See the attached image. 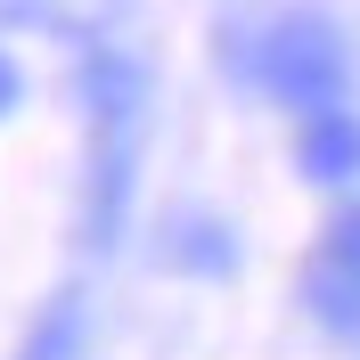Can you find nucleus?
I'll return each instance as SVG.
<instances>
[{
    "label": "nucleus",
    "instance_id": "obj_1",
    "mask_svg": "<svg viewBox=\"0 0 360 360\" xmlns=\"http://www.w3.org/2000/svg\"><path fill=\"white\" fill-rule=\"evenodd\" d=\"M254 74L270 82V98H287V107H303V115H328L344 98V49H336V33L311 25V17L278 25L262 41V58H254Z\"/></svg>",
    "mask_w": 360,
    "mask_h": 360
},
{
    "label": "nucleus",
    "instance_id": "obj_2",
    "mask_svg": "<svg viewBox=\"0 0 360 360\" xmlns=\"http://www.w3.org/2000/svg\"><path fill=\"white\" fill-rule=\"evenodd\" d=\"M303 172L311 180H352L360 172V123L352 115H311V123H303Z\"/></svg>",
    "mask_w": 360,
    "mask_h": 360
},
{
    "label": "nucleus",
    "instance_id": "obj_3",
    "mask_svg": "<svg viewBox=\"0 0 360 360\" xmlns=\"http://www.w3.org/2000/svg\"><path fill=\"white\" fill-rule=\"evenodd\" d=\"M311 311L328 319V328H344V336L360 328V270H352V262H336V254H328V262L311 270Z\"/></svg>",
    "mask_w": 360,
    "mask_h": 360
},
{
    "label": "nucleus",
    "instance_id": "obj_4",
    "mask_svg": "<svg viewBox=\"0 0 360 360\" xmlns=\"http://www.w3.org/2000/svg\"><path fill=\"white\" fill-rule=\"evenodd\" d=\"M66 352H74V303H58V319L25 344V360H66Z\"/></svg>",
    "mask_w": 360,
    "mask_h": 360
},
{
    "label": "nucleus",
    "instance_id": "obj_5",
    "mask_svg": "<svg viewBox=\"0 0 360 360\" xmlns=\"http://www.w3.org/2000/svg\"><path fill=\"white\" fill-rule=\"evenodd\" d=\"M328 254L360 270V205H352V213H336V229H328Z\"/></svg>",
    "mask_w": 360,
    "mask_h": 360
},
{
    "label": "nucleus",
    "instance_id": "obj_6",
    "mask_svg": "<svg viewBox=\"0 0 360 360\" xmlns=\"http://www.w3.org/2000/svg\"><path fill=\"white\" fill-rule=\"evenodd\" d=\"M17 98H25V74H17V58H8V49H0V115L17 107Z\"/></svg>",
    "mask_w": 360,
    "mask_h": 360
}]
</instances>
